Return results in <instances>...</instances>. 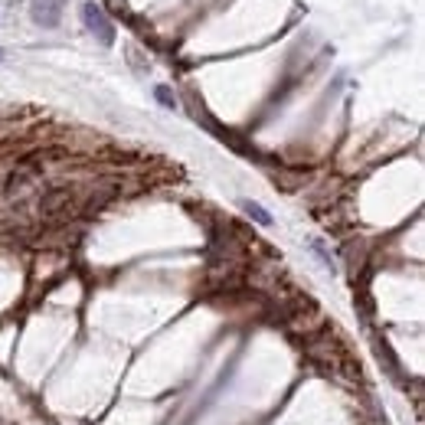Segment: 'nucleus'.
Instances as JSON below:
<instances>
[{"label": "nucleus", "instance_id": "4", "mask_svg": "<svg viewBox=\"0 0 425 425\" xmlns=\"http://www.w3.org/2000/svg\"><path fill=\"white\" fill-rule=\"evenodd\" d=\"M154 95H157V102H161L164 108H177V98L170 95V89H167V85H157V92H154Z\"/></svg>", "mask_w": 425, "mask_h": 425}, {"label": "nucleus", "instance_id": "2", "mask_svg": "<svg viewBox=\"0 0 425 425\" xmlns=\"http://www.w3.org/2000/svg\"><path fill=\"white\" fill-rule=\"evenodd\" d=\"M62 10H66V0H33L30 4V17H33V23L52 30V26H60Z\"/></svg>", "mask_w": 425, "mask_h": 425}, {"label": "nucleus", "instance_id": "5", "mask_svg": "<svg viewBox=\"0 0 425 425\" xmlns=\"http://www.w3.org/2000/svg\"><path fill=\"white\" fill-rule=\"evenodd\" d=\"M0 62H4V50H0Z\"/></svg>", "mask_w": 425, "mask_h": 425}, {"label": "nucleus", "instance_id": "1", "mask_svg": "<svg viewBox=\"0 0 425 425\" xmlns=\"http://www.w3.org/2000/svg\"><path fill=\"white\" fill-rule=\"evenodd\" d=\"M82 23L85 30L92 36H98V40L105 42V46H111L115 42V23L108 20V13H105L95 0H89V4H82Z\"/></svg>", "mask_w": 425, "mask_h": 425}, {"label": "nucleus", "instance_id": "3", "mask_svg": "<svg viewBox=\"0 0 425 425\" xmlns=\"http://www.w3.org/2000/svg\"><path fill=\"white\" fill-rule=\"evenodd\" d=\"M242 210H246V216H252L259 226H272V216H268L259 203H252V200H242Z\"/></svg>", "mask_w": 425, "mask_h": 425}]
</instances>
